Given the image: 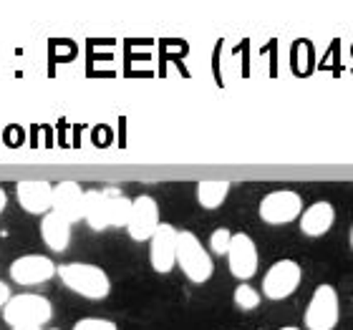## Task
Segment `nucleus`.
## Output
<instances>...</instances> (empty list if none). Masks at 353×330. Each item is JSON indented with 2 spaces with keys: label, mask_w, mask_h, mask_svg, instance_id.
I'll return each instance as SVG.
<instances>
[{
  "label": "nucleus",
  "mask_w": 353,
  "mask_h": 330,
  "mask_svg": "<svg viewBox=\"0 0 353 330\" xmlns=\"http://www.w3.org/2000/svg\"><path fill=\"white\" fill-rule=\"evenodd\" d=\"M258 212H260V220H263L265 225H272V227L288 225V222H293V220H301L303 199H301V194L293 189L270 192V194H265L263 197Z\"/></svg>",
  "instance_id": "5"
},
{
  "label": "nucleus",
  "mask_w": 353,
  "mask_h": 330,
  "mask_svg": "<svg viewBox=\"0 0 353 330\" xmlns=\"http://www.w3.org/2000/svg\"><path fill=\"white\" fill-rule=\"evenodd\" d=\"M278 330H301V328H295V325H285V328H278Z\"/></svg>",
  "instance_id": "23"
},
{
  "label": "nucleus",
  "mask_w": 353,
  "mask_h": 330,
  "mask_svg": "<svg viewBox=\"0 0 353 330\" xmlns=\"http://www.w3.org/2000/svg\"><path fill=\"white\" fill-rule=\"evenodd\" d=\"M159 205H157L154 197L149 194H141L132 202V214H129V225H126V232L134 243H149L154 232L159 229Z\"/></svg>",
  "instance_id": "7"
},
{
  "label": "nucleus",
  "mask_w": 353,
  "mask_h": 330,
  "mask_svg": "<svg viewBox=\"0 0 353 330\" xmlns=\"http://www.w3.org/2000/svg\"><path fill=\"white\" fill-rule=\"evenodd\" d=\"M53 308L51 300L43 298L38 293H23L13 295L10 302L3 308V320H6L10 328H41L51 320Z\"/></svg>",
  "instance_id": "2"
},
{
  "label": "nucleus",
  "mask_w": 353,
  "mask_h": 330,
  "mask_svg": "<svg viewBox=\"0 0 353 330\" xmlns=\"http://www.w3.org/2000/svg\"><path fill=\"white\" fill-rule=\"evenodd\" d=\"M83 220L94 232H103L106 227H111L109 217V192L106 189H91L86 192V212Z\"/></svg>",
  "instance_id": "15"
},
{
  "label": "nucleus",
  "mask_w": 353,
  "mask_h": 330,
  "mask_svg": "<svg viewBox=\"0 0 353 330\" xmlns=\"http://www.w3.org/2000/svg\"><path fill=\"white\" fill-rule=\"evenodd\" d=\"M15 197L21 209H26L28 214H48L53 212V187L43 179H26L18 182L15 187Z\"/></svg>",
  "instance_id": "11"
},
{
  "label": "nucleus",
  "mask_w": 353,
  "mask_h": 330,
  "mask_svg": "<svg viewBox=\"0 0 353 330\" xmlns=\"http://www.w3.org/2000/svg\"><path fill=\"white\" fill-rule=\"evenodd\" d=\"M260 265L258 247L252 243V237L248 232H235L232 235V245L228 252V267L232 272V278L237 280H250L255 278Z\"/></svg>",
  "instance_id": "8"
},
{
  "label": "nucleus",
  "mask_w": 353,
  "mask_h": 330,
  "mask_svg": "<svg viewBox=\"0 0 353 330\" xmlns=\"http://www.w3.org/2000/svg\"><path fill=\"white\" fill-rule=\"evenodd\" d=\"M74 330H119V328L114 320H106V318H81L74 325Z\"/></svg>",
  "instance_id": "20"
},
{
  "label": "nucleus",
  "mask_w": 353,
  "mask_h": 330,
  "mask_svg": "<svg viewBox=\"0 0 353 330\" xmlns=\"http://www.w3.org/2000/svg\"><path fill=\"white\" fill-rule=\"evenodd\" d=\"M53 212L61 214L71 225L83 220V212H86V192L81 189V184L76 182L56 184L53 187Z\"/></svg>",
  "instance_id": "12"
},
{
  "label": "nucleus",
  "mask_w": 353,
  "mask_h": 330,
  "mask_svg": "<svg viewBox=\"0 0 353 330\" xmlns=\"http://www.w3.org/2000/svg\"><path fill=\"white\" fill-rule=\"evenodd\" d=\"M10 298H13V295H10V290H8V285H6V282H3V280H0V308H6L8 302H10Z\"/></svg>",
  "instance_id": "21"
},
{
  "label": "nucleus",
  "mask_w": 353,
  "mask_h": 330,
  "mask_svg": "<svg viewBox=\"0 0 353 330\" xmlns=\"http://www.w3.org/2000/svg\"><path fill=\"white\" fill-rule=\"evenodd\" d=\"M351 249H353V225H351Z\"/></svg>",
  "instance_id": "25"
},
{
  "label": "nucleus",
  "mask_w": 353,
  "mask_h": 330,
  "mask_svg": "<svg viewBox=\"0 0 353 330\" xmlns=\"http://www.w3.org/2000/svg\"><path fill=\"white\" fill-rule=\"evenodd\" d=\"M298 222H301L303 235H308L310 240H316V237L328 235V229H331L333 222H336V209H333L331 202H316V205H310L303 209Z\"/></svg>",
  "instance_id": "13"
},
{
  "label": "nucleus",
  "mask_w": 353,
  "mask_h": 330,
  "mask_svg": "<svg viewBox=\"0 0 353 330\" xmlns=\"http://www.w3.org/2000/svg\"><path fill=\"white\" fill-rule=\"evenodd\" d=\"M303 270L295 260H278L265 272L263 278V295L268 300H285L301 287Z\"/></svg>",
  "instance_id": "6"
},
{
  "label": "nucleus",
  "mask_w": 353,
  "mask_h": 330,
  "mask_svg": "<svg viewBox=\"0 0 353 330\" xmlns=\"http://www.w3.org/2000/svg\"><path fill=\"white\" fill-rule=\"evenodd\" d=\"M106 192H109L111 227H126V225H129V214H132V202H134V199L124 197L119 189H106Z\"/></svg>",
  "instance_id": "17"
},
{
  "label": "nucleus",
  "mask_w": 353,
  "mask_h": 330,
  "mask_svg": "<svg viewBox=\"0 0 353 330\" xmlns=\"http://www.w3.org/2000/svg\"><path fill=\"white\" fill-rule=\"evenodd\" d=\"M61 282L71 290V293L81 295L86 300H103L111 293V280L106 270L99 265L88 262H68L59 267Z\"/></svg>",
  "instance_id": "1"
},
{
  "label": "nucleus",
  "mask_w": 353,
  "mask_h": 330,
  "mask_svg": "<svg viewBox=\"0 0 353 330\" xmlns=\"http://www.w3.org/2000/svg\"><path fill=\"white\" fill-rule=\"evenodd\" d=\"M6 205H8L6 189H3V187H0V212H3V209H6Z\"/></svg>",
  "instance_id": "22"
},
{
  "label": "nucleus",
  "mask_w": 353,
  "mask_h": 330,
  "mask_svg": "<svg viewBox=\"0 0 353 330\" xmlns=\"http://www.w3.org/2000/svg\"><path fill=\"white\" fill-rule=\"evenodd\" d=\"M53 330H56V328H53Z\"/></svg>",
  "instance_id": "26"
},
{
  "label": "nucleus",
  "mask_w": 353,
  "mask_h": 330,
  "mask_svg": "<svg viewBox=\"0 0 353 330\" xmlns=\"http://www.w3.org/2000/svg\"><path fill=\"white\" fill-rule=\"evenodd\" d=\"M341 318V300L333 285H318L308 308L303 313V323L308 330H333Z\"/></svg>",
  "instance_id": "4"
},
{
  "label": "nucleus",
  "mask_w": 353,
  "mask_h": 330,
  "mask_svg": "<svg viewBox=\"0 0 353 330\" xmlns=\"http://www.w3.org/2000/svg\"><path fill=\"white\" fill-rule=\"evenodd\" d=\"M15 330H41V328H15Z\"/></svg>",
  "instance_id": "24"
},
{
  "label": "nucleus",
  "mask_w": 353,
  "mask_h": 330,
  "mask_svg": "<svg viewBox=\"0 0 353 330\" xmlns=\"http://www.w3.org/2000/svg\"><path fill=\"white\" fill-rule=\"evenodd\" d=\"M176 243H179V229L162 222L154 237L149 240V262H152L154 272H159V275L172 272V267L176 265Z\"/></svg>",
  "instance_id": "9"
},
{
  "label": "nucleus",
  "mask_w": 353,
  "mask_h": 330,
  "mask_svg": "<svg viewBox=\"0 0 353 330\" xmlns=\"http://www.w3.org/2000/svg\"><path fill=\"white\" fill-rule=\"evenodd\" d=\"M53 275H59V267L53 265L51 257L46 255H23L10 265V278L18 285H43Z\"/></svg>",
  "instance_id": "10"
},
{
  "label": "nucleus",
  "mask_w": 353,
  "mask_h": 330,
  "mask_svg": "<svg viewBox=\"0 0 353 330\" xmlns=\"http://www.w3.org/2000/svg\"><path fill=\"white\" fill-rule=\"evenodd\" d=\"M176 265H179V270L184 272V278L190 280V282H197V285L207 282L214 272L212 255L202 247L197 235L190 232V229H182V232H179V243H176Z\"/></svg>",
  "instance_id": "3"
},
{
  "label": "nucleus",
  "mask_w": 353,
  "mask_h": 330,
  "mask_svg": "<svg viewBox=\"0 0 353 330\" xmlns=\"http://www.w3.org/2000/svg\"><path fill=\"white\" fill-rule=\"evenodd\" d=\"M232 235L235 232H230L228 227H217L210 235V247H212L214 255H228L230 252V245H232Z\"/></svg>",
  "instance_id": "19"
},
{
  "label": "nucleus",
  "mask_w": 353,
  "mask_h": 330,
  "mask_svg": "<svg viewBox=\"0 0 353 330\" xmlns=\"http://www.w3.org/2000/svg\"><path fill=\"white\" fill-rule=\"evenodd\" d=\"M235 305L240 310H255L260 305V293L248 282H240L235 287Z\"/></svg>",
  "instance_id": "18"
},
{
  "label": "nucleus",
  "mask_w": 353,
  "mask_h": 330,
  "mask_svg": "<svg viewBox=\"0 0 353 330\" xmlns=\"http://www.w3.org/2000/svg\"><path fill=\"white\" fill-rule=\"evenodd\" d=\"M41 237L48 249L53 252H63L71 245V222L63 220L61 214L48 212L41 217Z\"/></svg>",
  "instance_id": "14"
},
{
  "label": "nucleus",
  "mask_w": 353,
  "mask_h": 330,
  "mask_svg": "<svg viewBox=\"0 0 353 330\" xmlns=\"http://www.w3.org/2000/svg\"><path fill=\"white\" fill-rule=\"evenodd\" d=\"M228 194H230V182H225V179H205V182L197 184V202L205 209L222 207Z\"/></svg>",
  "instance_id": "16"
}]
</instances>
